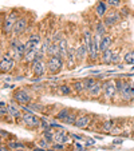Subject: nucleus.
I'll use <instances>...</instances> for the list:
<instances>
[{"label": "nucleus", "mask_w": 134, "mask_h": 151, "mask_svg": "<svg viewBox=\"0 0 134 151\" xmlns=\"http://www.w3.org/2000/svg\"><path fill=\"white\" fill-rule=\"evenodd\" d=\"M17 19H19V12L16 9H12L6 16V19L3 20V23H1V32H3V35L14 34V28Z\"/></svg>", "instance_id": "obj_1"}, {"label": "nucleus", "mask_w": 134, "mask_h": 151, "mask_svg": "<svg viewBox=\"0 0 134 151\" xmlns=\"http://www.w3.org/2000/svg\"><path fill=\"white\" fill-rule=\"evenodd\" d=\"M66 60L62 56H49L47 58V68H49L50 74H58V72L62 71L63 66H64Z\"/></svg>", "instance_id": "obj_2"}, {"label": "nucleus", "mask_w": 134, "mask_h": 151, "mask_svg": "<svg viewBox=\"0 0 134 151\" xmlns=\"http://www.w3.org/2000/svg\"><path fill=\"white\" fill-rule=\"evenodd\" d=\"M22 122H23L24 126L30 127L31 130H35V128H40L42 118H39L38 115H35V112H26V111H23Z\"/></svg>", "instance_id": "obj_3"}, {"label": "nucleus", "mask_w": 134, "mask_h": 151, "mask_svg": "<svg viewBox=\"0 0 134 151\" xmlns=\"http://www.w3.org/2000/svg\"><path fill=\"white\" fill-rule=\"evenodd\" d=\"M121 19H122V15H121L120 11H117V9L111 8L109 9V12L106 14V16L103 17V23L106 24V27L107 28H113L114 26H117L118 23L121 22Z\"/></svg>", "instance_id": "obj_4"}, {"label": "nucleus", "mask_w": 134, "mask_h": 151, "mask_svg": "<svg viewBox=\"0 0 134 151\" xmlns=\"http://www.w3.org/2000/svg\"><path fill=\"white\" fill-rule=\"evenodd\" d=\"M12 98H14V100L17 104H22V106H27L32 102V96L30 95V92L23 88L16 90L14 92V95H12Z\"/></svg>", "instance_id": "obj_5"}, {"label": "nucleus", "mask_w": 134, "mask_h": 151, "mask_svg": "<svg viewBox=\"0 0 134 151\" xmlns=\"http://www.w3.org/2000/svg\"><path fill=\"white\" fill-rule=\"evenodd\" d=\"M117 87H115V82L114 80H106L103 83V98L105 100H111L113 98L117 95Z\"/></svg>", "instance_id": "obj_6"}, {"label": "nucleus", "mask_w": 134, "mask_h": 151, "mask_svg": "<svg viewBox=\"0 0 134 151\" xmlns=\"http://www.w3.org/2000/svg\"><path fill=\"white\" fill-rule=\"evenodd\" d=\"M15 63H16V60L11 55L1 54V62H0V71H1V74H7V72L11 71L15 67Z\"/></svg>", "instance_id": "obj_7"}, {"label": "nucleus", "mask_w": 134, "mask_h": 151, "mask_svg": "<svg viewBox=\"0 0 134 151\" xmlns=\"http://www.w3.org/2000/svg\"><path fill=\"white\" fill-rule=\"evenodd\" d=\"M31 70H32V74H34L35 76H38V78L43 76V75H46L47 70H49L47 68V62L35 59L34 62L31 63Z\"/></svg>", "instance_id": "obj_8"}, {"label": "nucleus", "mask_w": 134, "mask_h": 151, "mask_svg": "<svg viewBox=\"0 0 134 151\" xmlns=\"http://www.w3.org/2000/svg\"><path fill=\"white\" fill-rule=\"evenodd\" d=\"M27 26H28V19H27V16H24V15L23 16H19L16 24H15L14 35L15 36H19V35H22L23 32H26Z\"/></svg>", "instance_id": "obj_9"}, {"label": "nucleus", "mask_w": 134, "mask_h": 151, "mask_svg": "<svg viewBox=\"0 0 134 151\" xmlns=\"http://www.w3.org/2000/svg\"><path fill=\"white\" fill-rule=\"evenodd\" d=\"M94 12L99 19H103L106 16V14L109 12V4L106 0H98L94 6Z\"/></svg>", "instance_id": "obj_10"}, {"label": "nucleus", "mask_w": 134, "mask_h": 151, "mask_svg": "<svg viewBox=\"0 0 134 151\" xmlns=\"http://www.w3.org/2000/svg\"><path fill=\"white\" fill-rule=\"evenodd\" d=\"M75 52H77V62H78V64H79V63H83L86 60V58L88 56L87 46L83 43V40L79 43V44H78L77 47H75Z\"/></svg>", "instance_id": "obj_11"}, {"label": "nucleus", "mask_w": 134, "mask_h": 151, "mask_svg": "<svg viewBox=\"0 0 134 151\" xmlns=\"http://www.w3.org/2000/svg\"><path fill=\"white\" fill-rule=\"evenodd\" d=\"M66 64H67V68L69 70H72L75 66L78 64L77 62V52H75V48L70 44V48H69V52H67V56H66Z\"/></svg>", "instance_id": "obj_12"}, {"label": "nucleus", "mask_w": 134, "mask_h": 151, "mask_svg": "<svg viewBox=\"0 0 134 151\" xmlns=\"http://www.w3.org/2000/svg\"><path fill=\"white\" fill-rule=\"evenodd\" d=\"M102 91H103V83L98 80V82L91 87V90L87 92V96L91 98V99H97V98L101 96Z\"/></svg>", "instance_id": "obj_13"}, {"label": "nucleus", "mask_w": 134, "mask_h": 151, "mask_svg": "<svg viewBox=\"0 0 134 151\" xmlns=\"http://www.w3.org/2000/svg\"><path fill=\"white\" fill-rule=\"evenodd\" d=\"M91 122V115H87V114H83V115H78L77 120H75V127L77 128H86L88 127Z\"/></svg>", "instance_id": "obj_14"}, {"label": "nucleus", "mask_w": 134, "mask_h": 151, "mask_svg": "<svg viewBox=\"0 0 134 151\" xmlns=\"http://www.w3.org/2000/svg\"><path fill=\"white\" fill-rule=\"evenodd\" d=\"M8 111H9V115H11V118H14V119H17V120H22V116H23V112L20 111V109L16 106V102H12L8 104Z\"/></svg>", "instance_id": "obj_15"}, {"label": "nucleus", "mask_w": 134, "mask_h": 151, "mask_svg": "<svg viewBox=\"0 0 134 151\" xmlns=\"http://www.w3.org/2000/svg\"><path fill=\"white\" fill-rule=\"evenodd\" d=\"M113 42H114V37L111 36L110 34L102 36V40H101V54H102L103 51H106V50L111 48V44H113Z\"/></svg>", "instance_id": "obj_16"}, {"label": "nucleus", "mask_w": 134, "mask_h": 151, "mask_svg": "<svg viewBox=\"0 0 134 151\" xmlns=\"http://www.w3.org/2000/svg\"><path fill=\"white\" fill-rule=\"evenodd\" d=\"M120 96L125 103L133 102V99H131V94H130V82H126V84H125V87H123V90L121 91Z\"/></svg>", "instance_id": "obj_17"}, {"label": "nucleus", "mask_w": 134, "mask_h": 151, "mask_svg": "<svg viewBox=\"0 0 134 151\" xmlns=\"http://www.w3.org/2000/svg\"><path fill=\"white\" fill-rule=\"evenodd\" d=\"M70 137H71V135H67L63 130H58V131H55L54 142L55 143H63V145H64L66 142L70 140Z\"/></svg>", "instance_id": "obj_18"}, {"label": "nucleus", "mask_w": 134, "mask_h": 151, "mask_svg": "<svg viewBox=\"0 0 134 151\" xmlns=\"http://www.w3.org/2000/svg\"><path fill=\"white\" fill-rule=\"evenodd\" d=\"M94 34H98L101 35V36H105V35H107V27H106V24L103 23V20L99 19L95 23L94 26Z\"/></svg>", "instance_id": "obj_19"}, {"label": "nucleus", "mask_w": 134, "mask_h": 151, "mask_svg": "<svg viewBox=\"0 0 134 151\" xmlns=\"http://www.w3.org/2000/svg\"><path fill=\"white\" fill-rule=\"evenodd\" d=\"M59 51H60V56L63 58V59H66V56H67V52H69V48H70V44L69 42H67V39L66 37H62V39L59 40Z\"/></svg>", "instance_id": "obj_20"}, {"label": "nucleus", "mask_w": 134, "mask_h": 151, "mask_svg": "<svg viewBox=\"0 0 134 151\" xmlns=\"http://www.w3.org/2000/svg\"><path fill=\"white\" fill-rule=\"evenodd\" d=\"M113 54H114V51L111 48L106 50V51H103L102 54H101V62L103 63V64H111V60H113Z\"/></svg>", "instance_id": "obj_21"}, {"label": "nucleus", "mask_w": 134, "mask_h": 151, "mask_svg": "<svg viewBox=\"0 0 134 151\" xmlns=\"http://www.w3.org/2000/svg\"><path fill=\"white\" fill-rule=\"evenodd\" d=\"M51 44H52V37L47 36L44 40H42V44H40V52L47 56V54H49V48H50Z\"/></svg>", "instance_id": "obj_22"}, {"label": "nucleus", "mask_w": 134, "mask_h": 151, "mask_svg": "<svg viewBox=\"0 0 134 151\" xmlns=\"http://www.w3.org/2000/svg\"><path fill=\"white\" fill-rule=\"evenodd\" d=\"M72 88H74L75 94H82V92H86L85 90V84H83V79L82 80H75V82H72Z\"/></svg>", "instance_id": "obj_23"}, {"label": "nucleus", "mask_w": 134, "mask_h": 151, "mask_svg": "<svg viewBox=\"0 0 134 151\" xmlns=\"http://www.w3.org/2000/svg\"><path fill=\"white\" fill-rule=\"evenodd\" d=\"M98 80L95 79L94 76H87V78H85L83 79V84H85V90H86V92H88L90 90H91V87L97 83Z\"/></svg>", "instance_id": "obj_24"}, {"label": "nucleus", "mask_w": 134, "mask_h": 151, "mask_svg": "<svg viewBox=\"0 0 134 151\" xmlns=\"http://www.w3.org/2000/svg\"><path fill=\"white\" fill-rule=\"evenodd\" d=\"M74 88H72V86L70 84H60L59 86V92L63 95V96H70L72 94Z\"/></svg>", "instance_id": "obj_25"}, {"label": "nucleus", "mask_w": 134, "mask_h": 151, "mask_svg": "<svg viewBox=\"0 0 134 151\" xmlns=\"http://www.w3.org/2000/svg\"><path fill=\"white\" fill-rule=\"evenodd\" d=\"M113 128H114V120H105V122L102 123V130L106 132H111L113 131Z\"/></svg>", "instance_id": "obj_26"}, {"label": "nucleus", "mask_w": 134, "mask_h": 151, "mask_svg": "<svg viewBox=\"0 0 134 151\" xmlns=\"http://www.w3.org/2000/svg\"><path fill=\"white\" fill-rule=\"evenodd\" d=\"M7 147L16 151V150H20V148H24V145L22 142H17V140H11V142L7 143Z\"/></svg>", "instance_id": "obj_27"}, {"label": "nucleus", "mask_w": 134, "mask_h": 151, "mask_svg": "<svg viewBox=\"0 0 134 151\" xmlns=\"http://www.w3.org/2000/svg\"><path fill=\"white\" fill-rule=\"evenodd\" d=\"M70 114H71V110L70 109H62V110H59V112L56 114V119L58 120H64Z\"/></svg>", "instance_id": "obj_28"}, {"label": "nucleus", "mask_w": 134, "mask_h": 151, "mask_svg": "<svg viewBox=\"0 0 134 151\" xmlns=\"http://www.w3.org/2000/svg\"><path fill=\"white\" fill-rule=\"evenodd\" d=\"M54 135H55V132L51 130V127L50 128H47V130H44L43 131V138L47 140V142H54Z\"/></svg>", "instance_id": "obj_29"}, {"label": "nucleus", "mask_w": 134, "mask_h": 151, "mask_svg": "<svg viewBox=\"0 0 134 151\" xmlns=\"http://www.w3.org/2000/svg\"><path fill=\"white\" fill-rule=\"evenodd\" d=\"M114 82H115V87H117V92H118V95H120L126 84V80L121 79V78H117V79H114Z\"/></svg>", "instance_id": "obj_30"}, {"label": "nucleus", "mask_w": 134, "mask_h": 151, "mask_svg": "<svg viewBox=\"0 0 134 151\" xmlns=\"http://www.w3.org/2000/svg\"><path fill=\"white\" fill-rule=\"evenodd\" d=\"M123 62L126 64H134V51H129L123 56Z\"/></svg>", "instance_id": "obj_31"}, {"label": "nucleus", "mask_w": 134, "mask_h": 151, "mask_svg": "<svg viewBox=\"0 0 134 151\" xmlns=\"http://www.w3.org/2000/svg\"><path fill=\"white\" fill-rule=\"evenodd\" d=\"M106 1H107L110 8H114V9L122 7V3H123V0H106Z\"/></svg>", "instance_id": "obj_32"}, {"label": "nucleus", "mask_w": 134, "mask_h": 151, "mask_svg": "<svg viewBox=\"0 0 134 151\" xmlns=\"http://www.w3.org/2000/svg\"><path fill=\"white\" fill-rule=\"evenodd\" d=\"M27 40H30V42L34 43V44H36V46H40V44H42V40H40L39 34H31Z\"/></svg>", "instance_id": "obj_33"}, {"label": "nucleus", "mask_w": 134, "mask_h": 151, "mask_svg": "<svg viewBox=\"0 0 134 151\" xmlns=\"http://www.w3.org/2000/svg\"><path fill=\"white\" fill-rule=\"evenodd\" d=\"M78 115L77 114H70L69 116L66 118L63 122H64V124H70V126H74L75 124V120H77Z\"/></svg>", "instance_id": "obj_34"}, {"label": "nucleus", "mask_w": 134, "mask_h": 151, "mask_svg": "<svg viewBox=\"0 0 134 151\" xmlns=\"http://www.w3.org/2000/svg\"><path fill=\"white\" fill-rule=\"evenodd\" d=\"M51 147L54 148L55 151H63L64 150V145H63V143H54Z\"/></svg>", "instance_id": "obj_35"}, {"label": "nucleus", "mask_w": 134, "mask_h": 151, "mask_svg": "<svg viewBox=\"0 0 134 151\" xmlns=\"http://www.w3.org/2000/svg\"><path fill=\"white\" fill-rule=\"evenodd\" d=\"M40 128H43V130H47V128H50V122H47L46 118H42V123H40Z\"/></svg>", "instance_id": "obj_36"}, {"label": "nucleus", "mask_w": 134, "mask_h": 151, "mask_svg": "<svg viewBox=\"0 0 134 151\" xmlns=\"http://www.w3.org/2000/svg\"><path fill=\"white\" fill-rule=\"evenodd\" d=\"M38 146H40V147H43V148H49L50 142H47V140L43 138V139H40L39 142H38Z\"/></svg>", "instance_id": "obj_37"}, {"label": "nucleus", "mask_w": 134, "mask_h": 151, "mask_svg": "<svg viewBox=\"0 0 134 151\" xmlns=\"http://www.w3.org/2000/svg\"><path fill=\"white\" fill-rule=\"evenodd\" d=\"M118 62H120V52L114 51V54H113V60H111V64H117Z\"/></svg>", "instance_id": "obj_38"}, {"label": "nucleus", "mask_w": 134, "mask_h": 151, "mask_svg": "<svg viewBox=\"0 0 134 151\" xmlns=\"http://www.w3.org/2000/svg\"><path fill=\"white\" fill-rule=\"evenodd\" d=\"M121 15H122V16H127L129 14H130V11H129V8H126V7H123L122 9H121Z\"/></svg>", "instance_id": "obj_39"}, {"label": "nucleus", "mask_w": 134, "mask_h": 151, "mask_svg": "<svg viewBox=\"0 0 134 151\" xmlns=\"http://www.w3.org/2000/svg\"><path fill=\"white\" fill-rule=\"evenodd\" d=\"M130 94H131V99L134 102V82H130Z\"/></svg>", "instance_id": "obj_40"}, {"label": "nucleus", "mask_w": 134, "mask_h": 151, "mask_svg": "<svg viewBox=\"0 0 134 151\" xmlns=\"http://www.w3.org/2000/svg\"><path fill=\"white\" fill-rule=\"evenodd\" d=\"M32 151H47V148H43V147H40V146H36Z\"/></svg>", "instance_id": "obj_41"}, {"label": "nucleus", "mask_w": 134, "mask_h": 151, "mask_svg": "<svg viewBox=\"0 0 134 151\" xmlns=\"http://www.w3.org/2000/svg\"><path fill=\"white\" fill-rule=\"evenodd\" d=\"M72 138H75V139H82V137H79V135H77V134H70Z\"/></svg>", "instance_id": "obj_42"}, {"label": "nucleus", "mask_w": 134, "mask_h": 151, "mask_svg": "<svg viewBox=\"0 0 134 151\" xmlns=\"http://www.w3.org/2000/svg\"><path fill=\"white\" fill-rule=\"evenodd\" d=\"M6 137H8V134H7L4 130H1V138H6Z\"/></svg>", "instance_id": "obj_43"}, {"label": "nucleus", "mask_w": 134, "mask_h": 151, "mask_svg": "<svg viewBox=\"0 0 134 151\" xmlns=\"http://www.w3.org/2000/svg\"><path fill=\"white\" fill-rule=\"evenodd\" d=\"M0 151H8V147H6V146H1V147H0Z\"/></svg>", "instance_id": "obj_44"}, {"label": "nucleus", "mask_w": 134, "mask_h": 151, "mask_svg": "<svg viewBox=\"0 0 134 151\" xmlns=\"http://www.w3.org/2000/svg\"><path fill=\"white\" fill-rule=\"evenodd\" d=\"M123 142V139H118V140H114V143L115 145H120V143H122Z\"/></svg>", "instance_id": "obj_45"}, {"label": "nucleus", "mask_w": 134, "mask_h": 151, "mask_svg": "<svg viewBox=\"0 0 134 151\" xmlns=\"http://www.w3.org/2000/svg\"><path fill=\"white\" fill-rule=\"evenodd\" d=\"M77 147H78V148H79V150H83V147H82V146H80V145H79V143H78V145H77Z\"/></svg>", "instance_id": "obj_46"}]
</instances>
